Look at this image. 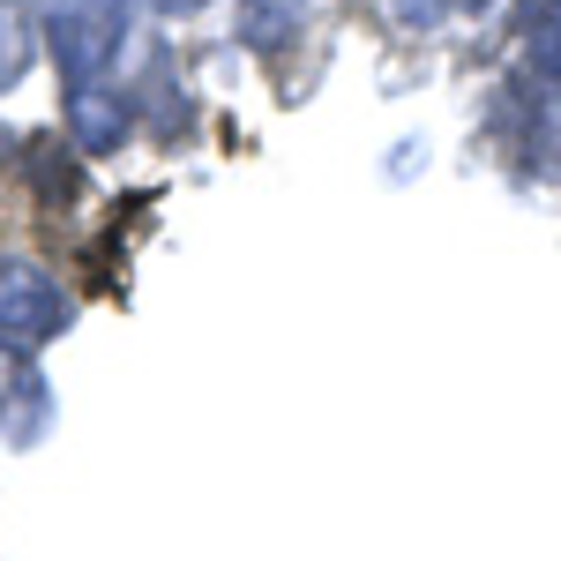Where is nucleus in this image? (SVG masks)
Returning <instances> with one entry per match:
<instances>
[{"label":"nucleus","mask_w":561,"mask_h":561,"mask_svg":"<svg viewBox=\"0 0 561 561\" xmlns=\"http://www.w3.org/2000/svg\"><path fill=\"white\" fill-rule=\"evenodd\" d=\"M68 330V300L60 285L31 270V262H0V337L8 345H45Z\"/></svg>","instance_id":"obj_1"},{"label":"nucleus","mask_w":561,"mask_h":561,"mask_svg":"<svg viewBox=\"0 0 561 561\" xmlns=\"http://www.w3.org/2000/svg\"><path fill=\"white\" fill-rule=\"evenodd\" d=\"M68 135L83 150H121L128 142V105L113 83H76L68 90Z\"/></svg>","instance_id":"obj_2"},{"label":"nucleus","mask_w":561,"mask_h":561,"mask_svg":"<svg viewBox=\"0 0 561 561\" xmlns=\"http://www.w3.org/2000/svg\"><path fill=\"white\" fill-rule=\"evenodd\" d=\"M23 68H31V23L15 0H0V90L23 83Z\"/></svg>","instance_id":"obj_3"},{"label":"nucleus","mask_w":561,"mask_h":561,"mask_svg":"<svg viewBox=\"0 0 561 561\" xmlns=\"http://www.w3.org/2000/svg\"><path fill=\"white\" fill-rule=\"evenodd\" d=\"M449 8H457V15H486L494 0H449Z\"/></svg>","instance_id":"obj_4"}]
</instances>
